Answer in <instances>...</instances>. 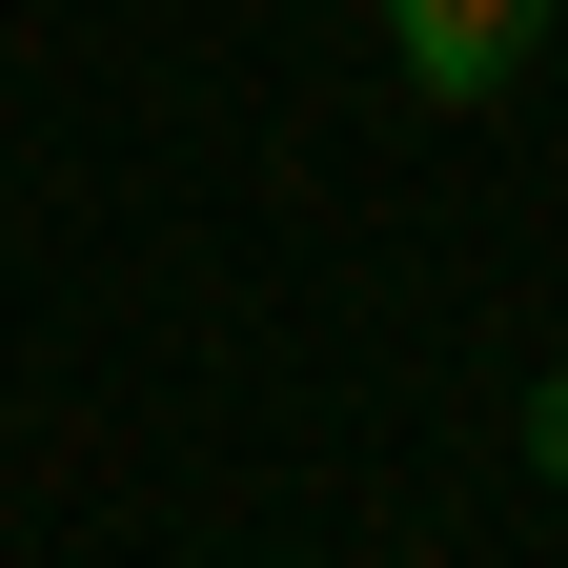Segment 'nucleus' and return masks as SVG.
Instances as JSON below:
<instances>
[{"label": "nucleus", "instance_id": "nucleus-1", "mask_svg": "<svg viewBox=\"0 0 568 568\" xmlns=\"http://www.w3.org/2000/svg\"><path fill=\"white\" fill-rule=\"evenodd\" d=\"M528 21H548V0H386V61H406L426 102H487L528 61Z\"/></svg>", "mask_w": 568, "mask_h": 568}, {"label": "nucleus", "instance_id": "nucleus-2", "mask_svg": "<svg viewBox=\"0 0 568 568\" xmlns=\"http://www.w3.org/2000/svg\"><path fill=\"white\" fill-rule=\"evenodd\" d=\"M528 467H548V487H568V366H548V386H528Z\"/></svg>", "mask_w": 568, "mask_h": 568}]
</instances>
